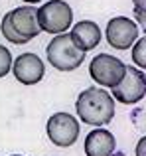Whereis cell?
<instances>
[{
	"instance_id": "1",
	"label": "cell",
	"mask_w": 146,
	"mask_h": 156,
	"mask_svg": "<svg viewBox=\"0 0 146 156\" xmlns=\"http://www.w3.org/2000/svg\"><path fill=\"white\" fill-rule=\"evenodd\" d=\"M77 117L91 126L109 125L115 117V97L99 87H89L79 93L75 101Z\"/></svg>"
},
{
	"instance_id": "7",
	"label": "cell",
	"mask_w": 146,
	"mask_h": 156,
	"mask_svg": "<svg viewBox=\"0 0 146 156\" xmlns=\"http://www.w3.org/2000/svg\"><path fill=\"white\" fill-rule=\"evenodd\" d=\"M105 36H107V42L111 48H115V50H128L138 40V24L132 22L130 18L116 16V18L109 20Z\"/></svg>"
},
{
	"instance_id": "18",
	"label": "cell",
	"mask_w": 146,
	"mask_h": 156,
	"mask_svg": "<svg viewBox=\"0 0 146 156\" xmlns=\"http://www.w3.org/2000/svg\"><path fill=\"white\" fill-rule=\"evenodd\" d=\"M24 2H28V4H38V2H42V0H24Z\"/></svg>"
},
{
	"instance_id": "15",
	"label": "cell",
	"mask_w": 146,
	"mask_h": 156,
	"mask_svg": "<svg viewBox=\"0 0 146 156\" xmlns=\"http://www.w3.org/2000/svg\"><path fill=\"white\" fill-rule=\"evenodd\" d=\"M134 152H136V156H146V134L136 142V150Z\"/></svg>"
},
{
	"instance_id": "10",
	"label": "cell",
	"mask_w": 146,
	"mask_h": 156,
	"mask_svg": "<svg viewBox=\"0 0 146 156\" xmlns=\"http://www.w3.org/2000/svg\"><path fill=\"white\" fill-rule=\"evenodd\" d=\"M73 44L79 48L81 51H89L93 48L99 46L101 42V28L91 20H81V22L73 24L71 32H69Z\"/></svg>"
},
{
	"instance_id": "3",
	"label": "cell",
	"mask_w": 146,
	"mask_h": 156,
	"mask_svg": "<svg viewBox=\"0 0 146 156\" xmlns=\"http://www.w3.org/2000/svg\"><path fill=\"white\" fill-rule=\"evenodd\" d=\"M38 22L47 34H65V30L73 26V10L63 0H47L38 8Z\"/></svg>"
},
{
	"instance_id": "19",
	"label": "cell",
	"mask_w": 146,
	"mask_h": 156,
	"mask_svg": "<svg viewBox=\"0 0 146 156\" xmlns=\"http://www.w3.org/2000/svg\"><path fill=\"white\" fill-rule=\"evenodd\" d=\"M12 156H22V154H12Z\"/></svg>"
},
{
	"instance_id": "8",
	"label": "cell",
	"mask_w": 146,
	"mask_h": 156,
	"mask_svg": "<svg viewBox=\"0 0 146 156\" xmlns=\"http://www.w3.org/2000/svg\"><path fill=\"white\" fill-rule=\"evenodd\" d=\"M12 73H14L16 81H20L22 85H36L43 79L46 73V65L36 53H20L14 59L12 65Z\"/></svg>"
},
{
	"instance_id": "16",
	"label": "cell",
	"mask_w": 146,
	"mask_h": 156,
	"mask_svg": "<svg viewBox=\"0 0 146 156\" xmlns=\"http://www.w3.org/2000/svg\"><path fill=\"white\" fill-rule=\"evenodd\" d=\"M136 14H146V0H132Z\"/></svg>"
},
{
	"instance_id": "12",
	"label": "cell",
	"mask_w": 146,
	"mask_h": 156,
	"mask_svg": "<svg viewBox=\"0 0 146 156\" xmlns=\"http://www.w3.org/2000/svg\"><path fill=\"white\" fill-rule=\"evenodd\" d=\"M132 61L138 69H146V36L138 38L132 46Z\"/></svg>"
},
{
	"instance_id": "2",
	"label": "cell",
	"mask_w": 146,
	"mask_h": 156,
	"mask_svg": "<svg viewBox=\"0 0 146 156\" xmlns=\"http://www.w3.org/2000/svg\"><path fill=\"white\" fill-rule=\"evenodd\" d=\"M46 55L50 65L57 71H75L85 61V51L73 44L69 34H57L46 48Z\"/></svg>"
},
{
	"instance_id": "14",
	"label": "cell",
	"mask_w": 146,
	"mask_h": 156,
	"mask_svg": "<svg viewBox=\"0 0 146 156\" xmlns=\"http://www.w3.org/2000/svg\"><path fill=\"white\" fill-rule=\"evenodd\" d=\"M12 65H14V59H12V53L8 48L0 46V79L6 77L8 73L12 71Z\"/></svg>"
},
{
	"instance_id": "6",
	"label": "cell",
	"mask_w": 146,
	"mask_h": 156,
	"mask_svg": "<svg viewBox=\"0 0 146 156\" xmlns=\"http://www.w3.org/2000/svg\"><path fill=\"white\" fill-rule=\"evenodd\" d=\"M115 101L123 105H134L146 95V75L134 65H127V73L124 79L113 89L111 93Z\"/></svg>"
},
{
	"instance_id": "4",
	"label": "cell",
	"mask_w": 146,
	"mask_h": 156,
	"mask_svg": "<svg viewBox=\"0 0 146 156\" xmlns=\"http://www.w3.org/2000/svg\"><path fill=\"white\" fill-rule=\"evenodd\" d=\"M124 73H127V65L119 57L109 55V53H99L89 63V75L101 87L115 89L124 79Z\"/></svg>"
},
{
	"instance_id": "17",
	"label": "cell",
	"mask_w": 146,
	"mask_h": 156,
	"mask_svg": "<svg viewBox=\"0 0 146 156\" xmlns=\"http://www.w3.org/2000/svg\"><path fill=\"white\" fill-rule=\"evenodd\" d=\"M134 14H136V12H134ZM136 20H138V24L146 30V14H136Z\"/></svg>"
},
{
	"instance_id": "5",
	"label": "cell",
	"mask_w": 146,
	"mask_h": 156,
	"mask_svg": "<svg viewBox=\"0 0 146 156\" xmlns=\"http://www.w3.org/2000/svg\"><path fill=\"white\" fill-rule=\"evenodd\" d=\"M79 121L69 113H54L46 125L47 138L59 148H67V146L75 144L79 138Z\"/></svg>"
},
{
	"instance_id": "11",
	"label": "cell",
	"mask_w": 146,
	"mask_h": 156,
	"mask_svg": "<svg viewBox=\"0 0 146 156\" xmlns=\"http://www.w3.org/2000/svg\"><path fill=\"white\" fill-rule=\"evenodd\" d=\"M116 148L115 134L107 129H93L85 138V154L87 156H113Z\"/></svg>"
},
{
	"instance_id": "9",
	"label": "cell",
	"mask_w": 146,
	"mask_h": 156,
	"mask_svg": "<svg viewBox=\"0 0 146 156\" xmlns=\"http://www.w3.org/2000/svg\"><path fill=\"white\" fill-rule=\"evenodd\" d=\"M10 26L18 32L20 38H24L26 42H30L32 38L42 32L40 28V22H38V8H32V6H20V8H14L6 14Z\"/></svg>"
},
{
	"instance_id": "13",
	"label": "cell",
	"mask_w": 146,
	"mask_h": 156,
	"mask_svg": "<svg viewBox=\"0 0 146 156\" xmlns=\"http://www.w3.org/2000/svg\"><path fill=\"white\" fill-rule=\"evenodd\" d=\"M0 32H2V36L8 40V42H12V44H16V46H22V44H28L24 38H20L18 36V32L14 30V28L10 26V22H8V18L4 16L2 18V24H0Z\"/></svg>"
}]
</instances>
